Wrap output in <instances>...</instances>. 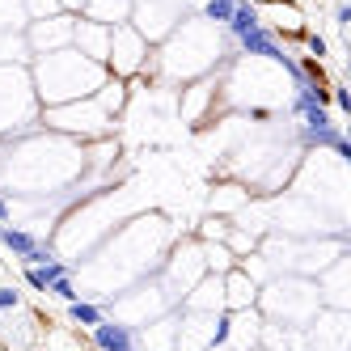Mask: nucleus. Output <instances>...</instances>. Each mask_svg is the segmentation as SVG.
<instances>
[{"mask_svg":"<svg viewBox=\"0 0 351 351\" xmlns=\"http://www.w3.org/2000/svg\"><path fill=\"white\" fill-rule=\"evenodd\" d=\"M60 21V26H51V21H38V26H34V38L38 43H47V38H51V43H64L68 34H72V17H56Z\"/></svg>","mask_w":351,"mask_h":351,"instance_id":"f03ea898","label":"nucleus"},{"mask_svg":"<svg viewBox=\"0 0 351 351\" xmlns=\"http://www.w3.org/2000/svg\"><path fill=\"white\" fill-rule=\"evenodd\" d=\"M258 5H288V0H258Z\"/></svg>","mask_w":351,"mask_h":351,"instance_id":"1a4fd4ad","label":"nucleus"},{"mask_svg":"<svg viewBox=\"0 0 351 351\" xmlns=\"http://www.w3.org/2000/svg\"><path fill=\"white\" fill-rule=\"evenodd\" d=\"M335 21H339V26H347V21H351V9H347V0H339V9H335Z\"/></svg>","mask_w":351,"mask_h":351,"instance_id":"0eeeda50","label":"nucleus"},{"mask_svg":"<svg viewBox=\"0 0 351 351\" xmlns=\"http://www.w3.org/2000/svg\"><path fill=\"white\" fill-rule=\"evenodd\" d=\"M93 9H102L106 17H123L128 13V0H93Z\"/></svg>","mask_w":351,"mask_h":351,"instance_id":"39448f33","label":"nucleus"},{"mask_svg":"<svg viewBox=\"0 0 351 351\" xmlns=\"http://www.w3.org/2000/svg\"><path fill=\"white\" fill-rule=\"evenodd\" d=\"M17 300H21V296H17L13 288H0V309H17Z\"/></svg>","mask_w":351,"mask_h":351,"instance_id":"423d86ee","label":"nucleus"},{"mask_svg":"<svg viewBox=\"0 0 351 351\" xmlns=\"http://www.w3.org/2000/svg\"><path fill=\"white\" fill-rule=\"evenodd\" d=\"M72 322H81V326H102V309H97V305H81V300H72Z\"/></svg>","mask_w":351,"mask_h":351,"instance_id":"7ed1b4c3","label":"nucleus"},{"mask_svg":"<svg viewBox=\"0 0 351 351\" xmlns=\"http://www.w3.org/2000/svg\"><path fill=\"white\" fill-rule=\"evenodd\" d=\"M233 9H237V0H208V21H229L233 17Z\"/></svg>","mask_w":351,"mask_h":351,"instance_id":"20e7f679","label":"nucleus"},{"mask_svg":"<svg viewBox=\"0 0 351 351\" xmlns=\"http://www.w3.org/2000/svg\"><path fill=\"white\" fill-rule=\"evenodd\" d=\"M9 220V204H5V199H0V224H5Z\"/></svg>","mask_w":351,"mask_h":351,"instance_id":"6e6552de","label":"nucleus"},{"mask_svg":"<svg viewBox=\"0 0 351 351\" xmlns=\"http://www.w3.org/2000/svg\"><path fill=\"white\" fill-rule=\"evenodd\" d=\"M93 330H97V347H102V351H136L132 347V335H128V326H93Z\"/></svg>","mask_w":351,"mask_h":351,"instance_id":"f257e3e1","label":"nucleus"}]
</instances>
